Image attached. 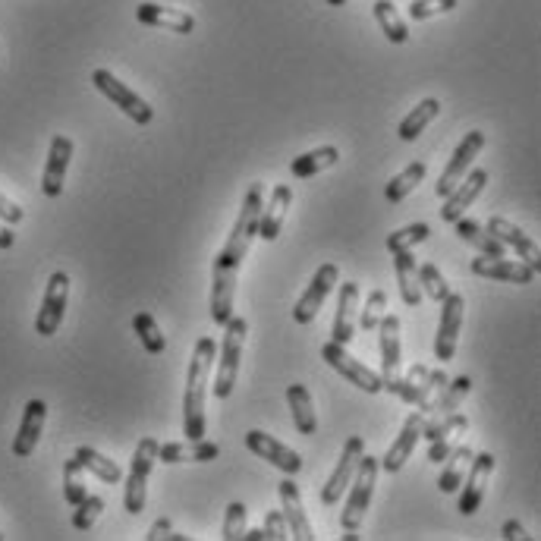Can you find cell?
<instances>
[{
  "label": "cell",
  "mask_w": 541,
  "mask_h": 541,
  "mask_svg": "<svg viewBox=\"0 0 541 541\" xmlns=\"http://www.w3.org/2000/svg\"><path fill=\"white\" fill-rule=\"evenodd\" d=\"M428 236H431V227H428V224H409V227H403V230H397V233L387 236V249H391V252L413 249V246L425 243Z\"/></svg>",
  "instance_id": "41"
},
{
  "label": "cell",
  "mask_w": 541,
  "mask_h": 541,
  "mask_svg": "<svg viewBox=\"0 0 541 541\" xmlns=\"http://www.w3.org/2000/svg\"><path fill=\"white\" fill-rule=\"evenodd\" d=\"M378 472H381L378 457H369V453H362V460H359V466H356V475H353L356 482H350L353 488H350V497H346V507H343V513H340L343 529H359V526H362L365 510H369L372 494H375Z\"/></svg>",
  "instance_id": "5"
},
{
  "label": "cell",
  "mask_w": 541,
  "mask_h": 541,
  "mask_svg": "<svg viewBox=\"0 0 541 541\" xmlns=\"http://www.w3.org/2000/svg\"><path fill=\"white\" fill-rule=\"evenodd\" d=\"M262 205H265V183H252L246 199H243L240 214H236V224L230 230L227 246L218 252V258H214V268H211V321L218 324V328H224V321L233 315L236 277H240L243 258L255 240Z\"/></svg>",
  "instance_id": "1"
},
{
  "label": "cell",
  "mask_w": 541,
  "mask_h": 541,
  "mask_svg": "<svg viewBox=\"0 0 541 541\" xmlns=\"http://www.w3.org/2000/svg\"><path fill=\"white\" fill-rule=\"evenodd\" d=\"M346 4V0H328V7H343Z\"/></svg>",
  "instance_id": "54"
},
{
  "label": "cell",
  "mask_w": 541,
  "mask_h": 541,
  "mask_svg": "<svg viewBox=\"0 0 541 541\" xmlns=\"http://www.w3.org/2000/svg\"><path fill=\"white\" fill-rule=\"evenodd\" d=\"M73 158V139L70 136H54L51 139V151L45 161V173H41V189H45L48 199H57L63 192V180H67V167Z\"/></svg>",
  "instance_id": "16"
},
{
  "label": "cell",
  "mask_w": 541,
  "mask_h": 541,
  "mask_svg": "<svg viewBox=\"0 0 541 541\" xmlns=\"http://www.w3.org/2000/svg\"><path fill=\"white\" fill-rule=\"evenodd\" d=\"M277 494H280V504H284V519H287V529L293 538L299 541H315V532H312V523H309V516L306 510H302V497H299V488L293 479H284L277 485Z\"/></svg>",
  "instance_id": "23"
},
{
  "label": "cell",
  "mask_w": 541,
  "mask_h": 541,
  "mask_svg": "<svg viewBox=\"0 0 541 541\" xmlns=\"http://www.w3.org/2000/svg\"><path fill=\"white\" fill-rule=\"evenodd\" d=\"M158 460L173 466V463H186L189 460V444L186 441H170V444H158Z\"/></svg>",
  "instance_id": "47"
},
{
  "label": "cell",
  "mask_w": 541,
  "mask_h": 541,
  "mask_svg": "<svg viewBox=\"0 0 541 541\" xmlns=\"http://www.w3.org/2000/svg\"><path fill=\"white\" fill-rule=\"evenodd\" d=\"M337 280H340V268L337 265H321L318 271H315V277H312V284L306 287V293L299 296V302H296V309H293V321L296 324H309L318 312H321V306H324V299L331 296V290L337 287Z\"/></svg>",
  "instance_id": "12"
},
{
  "label": "cell",
  "mask_w": 541,
  "mask_h": 541,
  "mask_svg": "<svg viewBox=\"0 0 541 541\" xmlns=\"http://www.w3.org/2000/svg\"><path fill=\"white\" fill-rule=\"evenodd\" d=\"M246 447L255 453V457L268 460L271 466H277L280 472H287V475H296L302 469V457L293 447H287L284 441H277V438L265 435V431H258V428H252L246 435Z\"/></svg>",
  "instance_id": "14"
},
{
  "label": "cell",
  "mask_w": 541,
  "mask_h": 541,
  "mask_svg": "<svg viewBox=\"0 0 541 541\" xmlns=\"http://www.w3.org/2000/svg\"><path fill=\"white\" fill-rule=\"evenodd\" d=\"M337 161H340V151H337L334 145H321V148H312V151H306V155L293 158V164H290V173H293L296 180H312V177H318L321 170L334 167Z\"/></svg>",
  "instance_id": "29"
},
{
  "label": "cell",
  "mask_w": 541,
  "mask_h": 541,
  "mask_svg": "<svg viewBox=\"0 0 541 541\" xmlns=\"http://www.w3.org/2000/svg\"><path fill=\"white\" fill-rule=\"evenodd\" d=\"M170 532H173V523H170L167 516H161L158 523L148 529V535H145V538H148V541H161V538H170Z\"/></svg>",
  "instance_id": "51"
},
{
  "label": "cell",
  "mask_w": 541,
  "mask_h": 541,
  "mask_svg": "<svg viewBox=\"0 0 541 541\" xmlns=\"http://www.w3.org/2000/svg\"><path fill=\"white\" fill-rule=\"evenodd\" d=\"M218 453H221V447L205 441V438L189 441V460H192V463H211V460H218Z\"/></svg>",
  "instance_id": "48"
},
{
  "label": "cell",
  "mask_w": 541,
  "mask_h": 541,
  "mask_svg": "<svg viewBox=\"0 0 541 541\" xmlns=\"http://www.w3.org/2000/svg\"><path fill=\"white\" fill-rule=\"evenodd\" d=\"M453 7H457V0H413V4H409V19L422 23V19H431L438 13H450Z\"/></svg>",
  "instance_id": "44"
},
{
  "label": "cell",
  "mask_w": 541,
  "mask_h": 541,
  "mask_svg": "<svg viewBox=\"0 0 541 541\" xmlns=\"http://www.w3.org/2000/svg\"><path fill=\"white\" fill-rule=\"evenodd\" d=\"M469 391H472V378H466V375L453 378V381H447V384L441 387L435 397L425 400V403L419 406V413H422L425 419L447 416V413H453V409H460V403L469 397Z\"/></svg>",
  "instance_id": "25"
},
{
  "label": "cell",
  "mask_w": 541,
  "mask_h": 541,
  "mask_svg": "<svg viewBox=\"0 0 541 541\" xmlns=\"http://www.w3.org/2000/svg\"><path fill=\"white\" fill-rule=\"evenodd\" d=\"M356 309H359V284H343L340 296H337V315H334V328H331V340L346 346L356 334Z\"/></svg>",
  "instance_id": "24"
},
{
  "label": "cell",
  "mask_w": 541,
  "mask_h": 541,
  "mask_svg": "<svg viewBox=\"0 0 541 541\" xmlns=\"http://www.w3.org/2000/svg\"><path fill=\"white\" fill-rule=\"evenodd\" d=\"M136 19L142 26L151 29H164V32H177V35H189L196 32V16L177 10V7H158V4H139L136 7Z\"/></svg>",
  "instance_id": "21"
},
{
  "label": "cell",
  "mask_w": 541,
  "mask_h": 541,
  "mask_svg": "<svg viewBox=\"0 0 541 541\" xmlns=\"http://www.w3.org/2000/svg\"><path fill=\"white\" fill-rule=\"evenodd\" d=\"M422 425H425V416H422V413H413V416L403 422L397 441L387 447V453L378 460V466H381L384 472H400V469L406 466V460L413 457V450H416V444H419V438H422Z\"/></svg>",
  "instance_id": "18"
},
{
  "label": "cell",
  "mask_w": 541,
  "mask_h": 541,
  "mask_svg": "<svg viewBox=\"0 0 541 541\" xmlns=\"http://www.w3.org/2000/svg\"><path fill=\"white\" fill-rule=\"evenodd\" d=\"M158 463V441L155 438H142L133 450V463H129V479H126V494H123V507L129 516H139L145 510V497H148V479L151 469Z\"/></svg>",
  "instance_id": "4"
},
{
  "label": "cell",
  "mask_w": 541,
  "mask_h": 541,
  "mask_svg": "<svg viewBox=\"0 0 541 541\" xmlns=\"http://www.w3.org/2000/svg\"><path fill=\"white\" fill-rule=\"evenodd\" d=\"M469 428V419L463 416V413H447V416H438V419H425V425H422V438L425 441H438V438H447V435H453V431H466Z\"/></svg>",
  "instance_id": "37"
},
{
  "label": "cell",
  "mask_w": 541,
  "mask_h": 541,
  "mask_svg": "<svg viewBox=\"0 0 541 541\" xmlns=\"http://www.w3.org/2000/svg\"><path fill=\"white\" fill-rule=\"evenodd\" d=\"M45 419H48V403L29 400L23 409V422H19V431L13 438V457L16 460H26L35 453V444L41 441V431H45Z\"/></svg>",
  "instance_id": "15"
},
{
  "label": "cell",
  "mask_w": 541,
  "mask_h": 541,
  "mask_svg": "<svg viewBox=\"0 0 541 541\" xmlns=\"http://www.w3.org/2000/svg\"><path fill=\"white\" fill-rule=\"evenodd\" d=\"M249 334V324L240 315H230L224 321V346H221V362L218 375H214V397L227 400L236 387V375H240V359H243V343Z\"/></svg>",
  "instance_id": "3"
},
{
  "label": "cell",
  "mask_w": 541,
  "mask_h": 541,
  "mask_svg": "<svg viewBox=\"0 0 541 541\" xmlns=\"http://www.w3.org/2000/svg\"><path fill=\"white\" fill-rule=\"evenodd\" d=\"M457 444H463V431H453V435H447V438H438V441H431V450H428V460L431 463H444L450 453H453V447Z\"/></svg>",
  "instance_id": "45"
},
{
  "label": "cell",
  "mask_w": 541,
  "mask_h": 541,
  "mask_svg": "<svg viewBox=\"0 0 541 541\" xmlns=\"http://www.w3.org/2000/svg\"><path fill=\"white\" fill-rule=\"evenodd\" d=\"M92 85L95 89L111 101L114 107H120V111L133 120V123H139V126H148L151 120H155V107H151L145 98H139L133 89H129L126 82H120L111 70H95L92 73Z\"/></svg>",
  "instance_id": "6"
},
{
  "label": "cell",
  "mask_w": 541,
  "mask_h": 541,
  "mask_svg": "<svg viewBox=\"0 0 541 541\" xmlns=\"http://www.w3.org/2000/svg\"><path fill=\"white\" fill-rule=\"evenodd\" d=\"M381 331V378H394L400 372V318L387 315L378 321Z\"/></svg>",
  "instance_id": "26"
},
{
  "label": "cell",
  "mask_w": 541,
  "mask_h": 541,
  "mask_svg": "<svg viewBox=\"0 0 541 541\" xmlns=\"http://www.w3.org/2000/svg\"><path fill=\"white\" fill-rule=\"evenodd\" d=\"M243 541H265V529L258 526V529H246L243 532Z\"/></svg>",
  "instance_id": "53"
},
{
  "label": "cell",
  "mask_w": 541,
  "mask_h": 541,
  "mask_svg": "<svg viewBox=\"0 0 541 541\" xmlns=\"http://www.w3.org/2000/svg\"><path fill=\"white\" fill-rule=\"evenodd\" d=\"M501 535H504L507 541H529V538H532V535H529L523 526L516 523V519H507V523H504V529H501Z\"/></svg>",
  "instance_id": "50"
},
{
  "label": "cell",
  "mask_w": 541,
  "mask_h": 541,
  "mask_svg": "<svg viewBox=\"0 0 541 541\" xmlns=\"http://www.w3.org/2000/svg\"><path fill=\"white\" fill-rule=\"evenodd\" d=\"M472 274L479 277H488V280H504V284H519L526 287L535 280V271L526 265V262H510V258H472Z\"/></svg>",
  "instance_id": "22"
},
{
  "label": "cell",
  "mask_w": 541,
  "mask_h": 541,
  "mask_svg": "<svg viewBox=\"0 0 541 541\" xmlns=\"http://www.w3.org/2000/svg\"><path fill=\"white\" fill-rule=\"evenodd\" d=\"M246 504L243 501H230L227 504V516H224V529H221V538L227 541H236V538H243L246 532Z\"/></svg>",
  "instance_id": "43"
},
{
  "label": "cell",
  "mask_w": 541,
  "mask_h": 541,
  "mask_svg": "<svg viewBox=\"0 0 541 541\" xmlns=\"http://www.w3.org/2000/svg\"><path fill=\"white\" fill-rule=\"evenodd\" d=\"M287 403L293 409V425H296L299 435H315L318 416H315V403H312V394L306 391V384H290L287 387Z\"/></svg>",
  "instance_id": "28"
},
{
  "label": "cell",
  "mask_w": 541,
  "mask_h": 541,
  "mask_svg": "<svg viewBox=\"0 0 541 541\" xmlns=\"http://www.w3.org/2000/svg\"><path fill=\"white\" fill-rule=\"evenodd\" d=\"M293 205V189L287 183H277L271 189V199L268 205H262V214H258V230L255 236H262L265 243H274L280 236V227L287 221V211Z\"/></svg>",
  "instance_id": "17"
},
{
  "label": "cell",
  "mask_w": 541,
  "mask_h": 541,
  "mask_svg": "<svg viewBox=\"0 0 541 541\" xmlns=\"http://www.w3.org/2000/svg\"><path fill=\"white\" fill-rule=\"evenodd\" d=\"M26 218V211L19 208L16 202H10L4 192H0V221H7V224H19Z\"/></svg>",
  "instance_id": "49"
},
{
  "label": "cell",
  "mask_w": 541,
  "mask_h": 541,
  "mask_svg": "<svg viewBox=\"0 0 541 541\" xmlns=\"http://www.w3.org/2000/svg\"><path fill=\"white\" fill-rule=\"evenodd\" d=\"M485 145H488V136L482 133V129H472V133L463 136V142H460L457 148H453V155H450L444 173L438 177V186H435L438 199H447L450 192L457 189V183L472 170V161L482 155V148H485Z\"/></svg>",
  "instance_id": "7"
},
{
  "label": "cell",
  "mask_w": 541,
  "mask_h": 541,
  "mask_svg": "<svg viewBox=\"0 0 541 541\" xmlns=\"http://www.w3.org/2000/svg\"><path fill=\"white\" fill-rule=\"evenodd\" d=\"M491 472H494V457H491V453H472L469 472H466V479H463V485H460V488H463V494H460V510H463V516H472L475 510L482 507Z\"/></svg>",
  "instance_id": "13"
},
{
  "label": "cell",
  "mask_w": 541,
  "mask_h": 541,
  "mask_svg": "<svg viewBox=\"0 0 541 541\" xmlns=\"http://www.w3.org/2000/svg\"><path fill=\"white\" fill-rule=\"evenodd\" d=\"M0 538H4V535H0Z\"/></svg>",
  "instance_id": "55"
},
{
  "label": "cell",
  "mask_w": 541,
  "mask_h": 541,
  "mask_svg": "<svg viewBox=\"0 0 541 541\" xmlns=\"http://www.w3.org/2000/svg\"><path fill=\"white\" fill-rule=\"evenodd\" d=\"M394 271H397V284L400 296L409 309H416L422 302V287H419V268H416V255L413 249H400L394 252Z\"/></svg>",
  "instance_id": "27"
},
{
  "label": "cell",
  "mask_w": 541,
  "mask_h": 541,
  "mask_svg": "<svg viewBox=\"0 0 541 541\" xmlns=\"http://www.w3.org/2000/svg\"><path fill=\"white\" fill-rule=\"evenodd\" d=\"M419 287H422V293H428L435 302H444L447 293H450L444 274L438 271V265H431V262L419 268Z\"/></svg>",
  "instance_id": "42"
},
{
  "label": "cell",
  "mask_w": 541,
  "mask_h": 541,
  "mask_svg": "<svg viewBox=\"0 0 541 541\" xmlns=\"http://www.w3.org/2000/svg\"><path fill=\"white\" fill-rule=\"evenodd\" d=\"M375 19H378L381 32L387 35V41H394V45H406L409 41L406 19L397 13V7L391 4V0H375Z\"/></svg>",
  "instance_id": "35"
},
{
  "label": "cell",
  "mask_w": 541,
  "mask_h": 541,
  "mask_svg": "<svg viewBox=\"0 0 541 541\" xmlns=\"http://www.w3.org/2000/svg\"><path fill=\"white\" fill-rule=\"evenodd\" d=\"M463 315H466V302L460 293H447L441 302V321H438V337H435V356L438 362H450L457 353V340L463 331Z\"/></svg>",
  "instance_id": "11"
},
{
  "label": "cell",
  "mask_w": 541,
  "mask_h": 541,
  "mask_svg": "<svg viewBox=\"0 0 541 541\" xmlns=\"http://www.w3.org/2000/svg\"><path fill=\"white\" fill-rule=\"evenodd\" d=\"M321 359L328 362L337 375H343L350 384H356L359 391H365V394H381L384 391V378L378 372H372L369 365H362L359 359H353L350 353H346V346H340L334 340L324 343L321 346Z\"/></svg>",
  "instance_id": "8"
},
{
  "label": "cell",
  "mask_w": 541,
  "mask_h": 541,
  "mask_svg": "<svg viewBox=\"0 0 541 541\" xmlns=\"http://www.w3.org/2000/svg\"><path fill=\"white\" fill-rule=\"evenodd\" d=\"M218 359V343L202 337L196 343L186 372V391H183V435L186 441L205 438V394L211 381V362Z\"/></svg>",
  "instance_id": "2"
},
{
  "label": "cell",
  "mask_w": 541,
  "mask_h": 541,
  "mask_svg": "<svg viewBox=\"0 0 541 541\" xmlns=\"http://www.w3.org/2000/svg\"><path fill=\"white\" fill-rule=\"evenodd\" d=\"M469 460H472V447H466V444L453 447V453L444 460L441 479H438V488H441L444 494H457V491H460L466 472H469Z\"/></svg>",
  "instance_id": "32"
},
{
  "label": "cell",
  "mask_w": 541,
  "mask_h": 541,
  "mask_svg": "<svg viewBox=\"0 0 541 541\" xmlns=\"http://www.w3.org/2000/svg\"><path fill=\"white\" fill-rule=\"evenodd\" d=\"M85 494H89V488H85V479H82V466L73 457V460L63 463V497H67L70 507H76Z\"/></svg>",
  "instance_id": "38"
},
{
  "label": "cell",
  "mask_w": 541,
  "mask_h": 541,
  "mask_svg": "<svg viewBox=\"0 0 541 541\" xmlns=\"http://www.w3.org/2000/svg\"><path fill=\"white\" fill-rule=\"evenodd\" d=\"M384 312H387V296H384V290H372L369 299H365L362 312L356 315V328H362V331H375V328H378V321L384 318Z\"/></svg>",
  "instance_id": "39"
},
{
  "label": "cell",
  "mask_w": 541,
  "mask_h": 541,
  "mask_svg": "<svg viewBox=\"0 0 541 541\" xmlns=\"http://www.w3.org/2000/svg\"><path fill=\"white\" fill-rule=\"evenodd\" d=\"M488 186V170H469L466 177L457 183V189L450 192V196L444 199V208H441V218L447 224H453L457 218H463V211L482 196Z\"/></svg>",
  "instance_id": "20"
},
{
  "label": "cell",
  "mask_w": 541,
  "mask_h": 541,
  "mask_svg": "<svg viewBox=\"0 0 541 541\" xmlns=\"http://www.w3.org/2000/svg\"><path fill=\"white\" fill-rule=\"evenodd\" d=\"M425 173H428V164H425V161H413L403 173H397V177H394L391 183H387V189H384L387 205L403 202V199L409 196V192H413V189L425 180Z\"/></svg>",
  "instance_id": "34"
},
{
  "label": "cell",
  "mask_w": 541,
  "mask_h": 541,
  "mask_svg": "<svg viewBox=\"0 0 541 541\" xmlns=\"http://www.w3.org/2000/svg\"><path fill=\"white\" fill-rule=\"evenodd\" d=\"M457 224V236L463 243H469V246H475L482 255H488V258H501L504 252H507V246L497 240L494 233H488L482 224H475V221H466V218H457L453 221Z\"/></svg>",
  "instance_id": "30"
},
{
  "label": "cell",
  "mask_w": 541,
  "mask_h": 541,
  "mask_svg": "<svg viewBox=\"0 0 541 541\" xmlns=\"http://www.w3.org/2000/svg\"><path fill=\"white\" fill-rule=\"evenodd\" d=\"M362 453H365V441H362L359 435H353L350 441L343 444L337 469L331 472V479L324 482V488H321V504H324V507H334L340 497L346 494V488H350L353 475H356V466H359V460H362Z\"/></svg>",
  "instance_id": "10"
},
{
  "label": "cell",
  "mask_w": 541,
  "mask_h": 541,
  "mask_svg": "<svg viewBox=\"0 0 541 541\" xmlns=\"http://www.w3.org/2000/svg\"><path fill=\"white\" fill-rule=\"evenodd\" d=\"M104 497H98V494H85L82 501L76 504V513H73V526L79 529V532H89L92 526H95V519L104 513Z\"/></svg>",
  "instance_id": "40"
},
{
  "label": "cell",
  "mask_w": 541,
  "mask_h": 541,
  "mask_svg": "<svg viewBox=\"0 0 541 541\" xmlns=\"http://www.w3.org/2000/svg\"><path fill=\"white\" fill-rule=\"evenodd\" d=\"M488 233H494L497 240H501L504 246H510L523 262L538 274L541 271V249H538V243L532 240L529 233H523L516 224H510V221H504V218H491L488 221V227H485Z\"/></svg>",
  "instance_id": "19"
},
{
  "label": "cell",
  "mask_w": 541,
  "mask_h": 541,
  "mask_svg": "<svg viewBox=\"0 0 541 541\" xmlns=\"http://www.w3.org/2000/svg\"><path fill=\"white\" fill-rule=\"evenodd\" d=\"M13 243H16V233L0 224V249H13Z\"/></svg>",
  "instance_id": "52"
},
{
  "label": "cell",
  "mask_w": 541,
  "mask_h": 541,
  "mask_svg": "<svg viewBox=\"0 0 541 541\" xmlns=\"http://www.w3.org/2000/svg\"><path fill=\"white\" fill-rule=\"evenodd\" d=\"M73 457L79 460V466H82L85 472H92L95 479H101V482H107V485H117V482L123 479L120 466H117L114 460H107L104 453H98L95 447H79Z\"/></svg>",
  "instance_id": "33"
},
{
  "label": "cell",
  "mask_w": 541,
  "mask_h": 541,
  "mask_svg": "<svg viewBox=\"0 0 541 541\" xmlns=\"http://www.w3.org/2000/svg\"><path fill=\"white\" fill-rule=\"evenodd\" d=\"M133 334L139 337V343L145 346V353H148V356H161V353L167 350V337L161 334L155 315L136 312V318H133Z\"/></svg>",
  "instance_id": "36"
},
{
  "label": "cell",
  "mask_w": 541,
  "mask_h": 541,
  "mask_svg": "<svg viewBox=\"0 0 541 541\" xmlns=\"http://www.w3.org/2000/svg\"><path fill=\"white\" fill-rule=\"evenodd\" d=\"M67 299H70V274L67 271H54L48 280L45 299H41V309L35 315V334L41 337H54L67 315Z\"/></svg>",
  "instance_id": "9"
},
{
  "label": "cell",
  "mask_w": 541,
  "mask_h": 541,
  "mask_svg": "<svg viewBox=\"0 0 541 541\" xmlns=\"http://www.w3.org/2000/svg\"><path fill=\"white\" fill-rule=\"evenodd\" d=\"M441 114V101L438 98H425V101H419L413 111H409L406 117H403V123H400V129H397V136L403 139V142H416L422 133H425V126L435 120Z\"/></svg>",
  "instance_id": "31"
},
{
  "label": "cell",
  "mask_w": 541,
  "mask_h": 541,
  "mask_svg": "<svg viewBox=\"0 0 541 541\" xmlns=\"http://www.w3.org/2000/svg\"><path fill=\"white\" fill-rule=\"evenodd\" d=\"M265 538L268 541H287L290 538V529H287V519H284V513L280 510H271L268 516H265Z\"/></svg>",
  "instance_id": "46"
}]
</instances>
